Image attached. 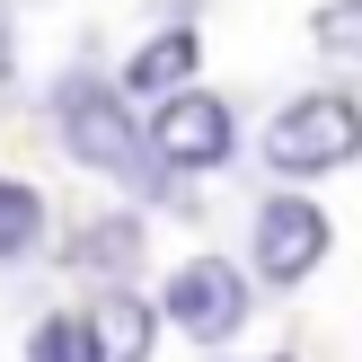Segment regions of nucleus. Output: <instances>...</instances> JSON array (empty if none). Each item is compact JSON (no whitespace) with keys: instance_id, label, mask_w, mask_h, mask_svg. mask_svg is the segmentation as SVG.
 <instances>
[{"instance_id":"nucleus-1","label":"nucleus","mask_w":362,"mask_h":362,"mask_svg":"<svg viewBox=\"0 0 362 362\" xmlns=\"http://www.w3.org/2000/svg\"><path fill=\"white\" fill-rule=\"evenodd\" d=\"M53 115H62V141H71V159H80V168L124 177V186H151V194H177V168L151 151V133L133 124L124 88H106V80H62Z\"/></svg>"},{"instance_id":"nucleus-2","label":"nucleus","mask_w":362,"mask_h":362,"mask_svg":"<svg viewBox=\"0 0 362 362\" xmlns=\"http://www.w3.org/2000/svg\"><path fill=\"white\" fill-rule=\"evenodd\" d=\"M345 159H362V106L345 88H310L265 124V168H283V177H327Z\"/></svg>"},{"instance_id":"nucleus-3","label":"nucleus","mask_w":362,"mask_h":362,"mask_svg":"<svg viewBox=\"0 0 362 362\" xmlns=\"http://www.w3.org/2000/svg\"><path fill=\"white\" fill-rule=\"evenodd\" d=\"M159 318H168L186 345H230L247 327V274L230 257H186L159 283Z\"/></svg>"},{"instance_id":"nucleus-4","label":"nucleus","mask_w":362,"mask_h":362,"mask_svg":"<svg viewBox=\"0 0 362 362\" xmlns=\"http://www.w3.org/2000/svg\"><path fill=\"white\" fill-rule=\"evenodd\" d=\"M327 257V212L310 194H265L257 204V274L265 283H310Z\"/></svg>"},{"instance_id":"nucleus-5","label":"nucleus","mask_w":362,"mask_h":362,"mask_svg":"<svg viewBox=\"0 0 362 362\" xmlns=\"http://www.w3.org/2000/svg\"><path fill=\"white\" fill-rule=\"evenodd\" d=\"M151 151L168 159L177 177L221 168V159L239 151V133H230V106L212 98V88H186V98H168V106H159V124H151Z\"/></svg>"},{"instance_id":"nucleus-6","label":"nucleus","mask_w":362,"mask_h":362,"mask_svg":"<svg viewBox=\"0 0 362 362\" xmlns=\"http://www.w3.org/2000/svg\"><path fill=\"white\" fill-rule=\"evenodd\" d=\"M194 62H204V35H194V27H159L151 45L124 62V98H133V88H141V98H159V106L186 98V88H194Z\"/></svg>"},{"instance_id":"nucleus-7","label":"nucleus","mask_w":362,"mask_h":362,"mask_svg":"<svg viewBox=\"0 0 362 362\" xmlns=\"http://www.w3.org/2000/svg\"><path fill=\"white\" fill-rule=\"evenodd\" d=\"M88 327H98V362H151V336L168 327V318L141 292H106V310L88 318Z\"/></svg>"},{"instance_id":"nucleus-8","label":"nucleus","mask_w":362,"mask_h":362,"mask_svg":"<svg viewBox=\"0 0 362 362\" xmlns=\"http://www.w3.org/2000/svg\"><path fill=\"white\" fill-rule=\"evenodd\" d=\"M71 257H80V274H98V283H115V292H133V265H141V221L133 212H106V221H88L80 239H71Z\"/></svg>"},{"instance_id":"nucleus-9","label":"nucleus","mask_w":362,"mask_h":362,"mask_svg":"<svg viewBox=\"0 0 362 362\" xmlns=\"http://www.w3.org/2000/svg\"><path fill=\"white\" fill-rule=\"evenodd\" d=\"M35 239H45V194L27 177H0V265L35 257Z\"/></svg>"},{"instance_id":"nucleus-10","label":"nucleus","mask_w":362,"mask_h":362,"mask_svg":"<svg viewBox=\"0 0 362 362\" xmlns=\"http://www.w3.org/2000/svg\"><path fill=\"white\" fill-rule=\"evenodd\" d=\"M27 362H98V327H88V318H35L27 327Z\"/></svg>"},{"instance_id":"nucleus-11","label":"nucleus","mask_w":362,"mask_h":362,"mask_svg":"<svg viewBox=\"0 0 362 362\" xmlns=\"http://www.w3.org/2000/svg\"><path fill=\"white\" fill-rule=\"evenodd\" d=\"M310 35H318V53H336V62H362V0H327Z\"/></svg>"},{"instance_id":"nucleus-12","label":"nucleus","mask_w":362,"mask_h":362,"mask_svg":"<svg viewBox=\"0 0 362 362\" xmlns=\"http://www.w3.org/2000/svg\"><path fill=\"white\" fill-rule=\"evenodd\" d=\"M9 71H18V53H9V18H0V80H9Z\"/></svg>"},{"instance_id":"nucleus-13","label":"nucleus","mask_w":362,"mask_h":362,"mask_svg":"<svg viewBox=\"0 0 362 362\" xmlns=\"http://www.w3.org/2000/svg\"><path fill=\"white\" fill-rule=\"evenodd\" d=\"M274 362H292V354H274Z\"/></svg>"}]
</instances>
